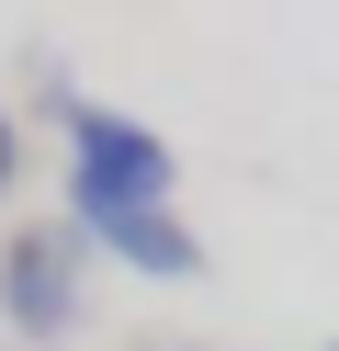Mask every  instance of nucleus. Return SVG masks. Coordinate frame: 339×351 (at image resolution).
Here are the masks:
<instances>
[{
    "mask_svg": "<svg viewBox=\"0 0 339 351\" xmlns=\"http://www.w3.org/2000/svg\"><path fill=\"white\" fill-rule=\"evenodd\" d=\"M57 136H68V215H102V204H170L181 193V147L158 125L113 114V102L57 91Z\"/></svg>",
    "mask_w": 339,
    "mask_h": 351,
    "instance_id": "nucleus-1",
    "label": "nucleus"
},
{
    "mask_svg": "<svg viewBox=\"0 0 339 351\" xmlns=\"http://www.w3.org/2000/svg\"><path fill=\"white\" fill-rule=\"evenodd\" d=\"M79 295H90V238L68 215H23L0 238V328L34 340V351H57L79 328Z\"/></svg>",
    "mask_w": 339,
    "mask_h": 351,
    "instance_id": "nucleus-2",
    "label": "nucleus"
},
{
    "mask_svg": "<svg viewBox=\"0 0 339 351\" xmlns=\"http://www.w3.org/2000/svg\"><path fill=\"white\" fill-rule=\"evenodd\" d=\"M102 261H125L136 283H203V238L181 227L170 204H102V215H68Z\"/></svg>",
    "mask_w": 339,
    "mask_h": 351,
    "instance_id": "nucleus-3",
    "label": "nucleus"
},
{
    "mask_svg": "<svg viewBox=\"0 0 339 351\" xmlns=\"http://www.w3.org/2000/svg\"><path fill=\"white\" fill-rule=\"evenodd\" d=\"M12 182H23V114L0 102V204H12Z\"/></svg>",
    "mask_w": 339,
    "mask_h": 351,
    "instance_id": "nucleus-4",
    "label": "nucleus"
},
{
    "mask_svg": "<svg viewBox=\"0 0 339 351\" xmlns=\"http://www.w3.org/2000/svg\"><path fill=\"white\" fill-rule=\"evenodd\" d=\"M136 351H192V340H136Z\"/></svg>",
    "mask_w": 339,
    "mask_h": 351,
    "instance_id": "nucleus-5",
    "label": "nucleus"
},
{
    "mask_svg": "<svg viewBox=\"0 0 339 351\" xmlns=\"http://www.w3.org/2000/svg\"><path fill=\"white\" fill-rule=\"evenodd\" d=\"M328 351H339V340H328Z\"/></svg>",
    "mask_w": 339,
    "mask_h": 351,
    "instance_id": "nucleus-6",
    "label": "nucleus"
}]
</instances>
